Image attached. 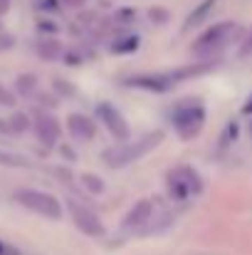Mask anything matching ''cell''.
I'll return each instance as SVG.
<instances>
[{"mask_svg":"<svg viewBox=\"0 0 252 255\" xmlns=\"http://www.w3.org/2000/svg\"><path fill=\"white\" fill-rule=\"evenodd\" d=\"M161 139H164V134L161 131H154V134L141 136L139 141H121V144H116V146H111V149L104 151V161L109 166H126V164L141 159L144 154H149L154 146H159Z\"/></svg>","mask_w":252,"mask_h":255,"instance_id":"6da1fadb","label":"cell"},{"mask_svg":"<svg viewBox=\"0 0 252 255\" xmlns=\"http://www.w3.org/2000/svg\"><path fill=\"white\" fill-rule=\"evenodd\" d=\"M240 32L243 30H240L238 22H218V25H213L208 32H203L198 37V42L193 45V52L200 55V57H208V55L223 50L228 42H233Z\"/></svg>","mask_w":252,"mask_h":255,"instance_id":"7a4b0ae2","label":"cell"},{"mask_svg":"<svg viewBox=\"0 0 252 255\" xmlns=\"http://www.w3.org/2000/svg\"><path fill=\"white\" fill-rule=\"evenodd\" d=\"M17 203H22L25 208L40 213V216H47V218H60L62 216V208H60V201L45 191H32V188H25V191H17L15 193Z\"/></svg>","mask_w":252,"mask_h":255,"instance_id":"3957f363","label":"cell"},{"mask_svg":"<svg viewBox=\"0 0 252 255\" xmlns=\"http://www.w3.org/2000/svg\"><path fill=\"white\" fill-rule=\"evenodd\" d=\"M203 119H205V112H203L200 104L188 102V104L175 109V127H178L183 139H190L193 134H198L200 127H203Z\"/></svg>","mask_w":252,"mask_h":255,"instance_id":"277c9868","label":"cell"},{"mask_svg":"<svg viewBox=\"0 0 252 255\" xmlns=\"http://www.w3.org/2000/svg\"><path fill=\"white\" fill-rule=\"evenodd\" d=\"M208 67H185V70H175V72H166V75H156V77H136V80H131V85L136 87H151V89H166L170 85H178L180 80H188V77H193V75H200V72H205Z\"/></svg>","mask_w":252,"mask_h":255,"instance_id":"5b68a950","label":"cell"},{"mask_svg":"<svg viewBox=\"0 0 252 255\" xmlns=\"http://www.w3.org/2000/svg\"><path fill=\"white\" fill-rule=\"evenodd\" d=\"M70 213H72V218H75V223H77V228L82 233L94 236V238H101L104 236V226H101V221L96 218L94 211L84 208L82 203H77V201H70Z\"/></svg>","mask_w":252,"mask_h":255,"instance_id":"8992f818","label":"cell"},{"mask_svg":"<svg viewBox=\"0 0 252 255\" xmlns=\"http://www.w3.org/2000/svg\"><path fill=\"white\" fill-rule=\"evenodd\" d=\"M99 119L106 124V129L119 139V141H129V127H126V122H124V117L111 107V104H99Z\"/></svg>","mask_w":252,"mask_h":255,"instance_id":"52a82bcc","label":"cell"},{"mask_svg":"<svg viewBox=\"0 0 252 255\" xmlns=\"http://www.w3.org/2000/svg\"><path fill=\"white\" fill-rule=\"evenodd\" d=\"M35 134H37V139L42 141V144H47V146H52L57 139H60V127H57V122L52 119V117H37L35 119Z\"/></svg>","mask_w":252,"mask_h":255,"instance_id":"ba28073f","label":"cell"},{"mask_svg":"<svg viewBox=\"0 0 252 255\" xmlns=\"http://www.w3.org/2000/svg\"><path fill=\"white\" fill-rule=\"evenodd\" d=\"M151 213H154V206H151L149 201H139V203L129 211V216L124 218V228H126V231L141 228L146 221H151Z\"/></svg>","mask_w":252,"mask_h":255,"instance_id":"9c48e42d","label":"cell"},{"mask_svg":"<svg viewBox=\"0 0 252 255\" xmlns=\"http://www.w3.org/2000/svg\"><path fill=\"white\" fill-rule=\"evenodd\" d=\"M70 131H72V136L75 139H80V141H89V139H94V122L89 119V117H84V114H72L70 117Z\"/></svg>","mask_w":252,"mask_h":255,"instance_id":"30bf717a","label":"cell"},{"mask_svg":"<svg viewBox=\"0 0 252 255\" xmlns=\"http://www.w3.org/2000/svg\"><path fill=\"white\" fill-rule=\"evenodd\" d=\"M37 52H40L42 57H47V60H55V57L62 52V47H60V42H55V40H42V42L37 45Z\"/></svg>","mask_w":252,"mask_h":255,"instance_id":"8fae6325","label":"cell"},{"mask_svg":"<svg viewBox=\"0 0 252 255\" xmlns=\"http://www.w3.org/2000/svg\"><path fill=\"white\" fill-rule=\"evenodd\" d=\"M213 2H215V0H205V2H203V5H200L190 17H188V25H198V22H200V17H205V15L213 10Z\"/></svg>","mask_w":252,"mask_h":255,"instance_id":"7c38bea8","label":"cell"},{"mask_svg":"<svg viewBox=\"0 0 252 255\" xmlns=\"http://www.w3.org/2000/svg\"><path fill=\"white\" fill-rule=\"evenodd\" d=\"M84 186L89 188V191H94V193H101L104 191V183H101V178L99 176H91V173H84L82 176Z\"/></svg>","mask_w":252,"mask_h":255,"instance_id":"4fadbf2b","label":"cell"},{"mask_svg":"<svg viewBox=\"0 0 252 255\" xmlns=\"http://www.w3.org/2000/svg\"><path fill=\"white\" fill-rule=\"evenodd\" d=\"M35 82H37V80H35L32 75H22V77L17 80V89H20L22 94H30V92L35 89Z\"/></svg>","mask_w":252,"mask_h":255,"instance_id":"5bb4252c","label":"cell"},{"mask_svg":"<svg viewBox=\"0 0 252 255\" xmlns=\"http://www.w3.org/2000/svg\"><path fill=\"white\" fill-rule=\"evenodd\" d=\"M10 129H12V131H22V129H27V119H25L22 114H15V117L10 119Z\"/></svg>","mask_w":252,"mask_h":255,"instance_id":"9a60e30c","label":"cell"},{"mask_svg":"<svg viewBox=\"0 0 252 255\" xmlns=\"http://www.w3.org/2000/svg\"><path fill=\"white\" fill-rule=\"evenodd\" d=\"M0 164H7V166H22L25 161L20 156H12V154H2L0 151Z\"/></svg>","mask_w":252,"mask_h":255,"instance_id":"2e32d148","label":"cell"},{"mask_svg":"<svg viewBox=\"0 0 252 255\" xmlns=\"http://www.w3.org/2000/svg\"><path fill=\"white\" fill-rule=\"evenodd\" d=\"M0 104H5V107L15 104V97H12V92H7V89H5L2 85H0Z\"/></svg>","mask_w":252,"mask_h":255,"instance_id":"e0dca14e","label":"cell"},{"mask_svg":"<svg viewBox=\"0 0 252 255\" xmlns=\"http://www.w3.org/2000/svg\"><path fill=\"white\" fill-rule=\"evenodd\" d=\"M0 255H20L12 246H7V243H0Z\"/></svg>","mask_w":252,"mask_h":255,"instance_id":"ac0fdd59","label":"cell"},{"mask_svg":"<svg viewBox=\"0 0 252 255\" xmlns=\"http://www.w3.org/2000/svg\"><path fill=\"white\" fill-rule=\"evenodd\" d=\"M65 5H70V7H80V5H84V0H62Z\"/></svg>","mask_w":252,"mask_h":255,"instance_id":"d6986e66","label":"cell"},{"mask_svg":"<svg viewBox=\"0 0 252 255\" xmlns=\"http://www.w3.org/2000/svg\"><path fill=\"white\" fill-rule=\"evenodd\" d=\"M250 52H252V35H250V40L243 45V55H250Z\"/></svg>","mask_w":252,"mask_h":255,"instance_id":"ffe728a7","label":"cell"}]
</instances>
